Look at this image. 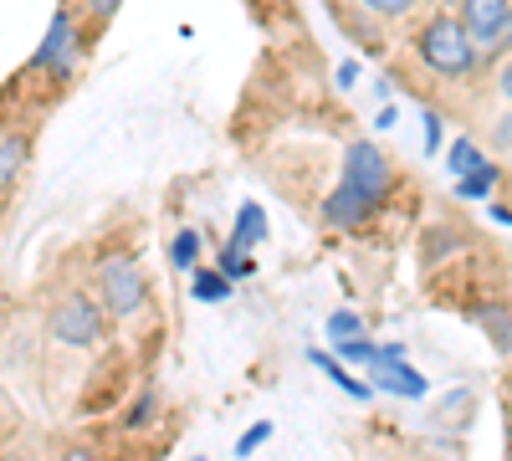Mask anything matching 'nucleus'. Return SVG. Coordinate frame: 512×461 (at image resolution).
<instances>
[{
  "label": "nucleus",
  "instance_id": "obj_6",
  "mask_svg": "<svg viewBox=\"0 0 512 461\" xmlns=\"http://www.w3.org/2000/svg\"><path fill=\"white\" fill-rule=\"evenodd\" d=\"M369 390L400 395V400H425V374L405 364V344H379V359L369 364Z\"/></svg>",
  "mask_w": 512,
  "mask_h": 461
},
{
  "label": "nucleus",
  "instance_id": "obj_34",
  "mask_svg": "<svg viewBox=\"0 0 512 461\" xmlns=\"http://www.w3.org/2000/svg\"><path fill=\"white\" fill-rule=\"evenodd\" d=\"M190 461H210V456H190Z\"/></svg>",
  "mask_w": 512,
  "mask_h": 461
},
{
  "label": "nucleus",
  "instance_id": "obj_9",
  "mask_svg": "<svg viewBox=\"0 0 512 461\" xmlns=\"http://www.w3.org/2000/svg\"><path fill=\"white\" fill-rule=\"evenodd\" d=\"M26 159H31V134H21V129L0 134V205H6V195L26 175Z\"/></svg>",
  "mask_w": 512,
  "mask_h": 461
},
{
  "label": "nucleus",
  "instance_id": "obj_7",
  "mask_svg": "<svg viewBox=\"0 0 512 461\" xmlns=\"http://www.w3.org/2000/svg\"><path fill=\"white\" fill-rule=\"evenodd\" d=\"M456 21H461L466 36H472V47L487 57L492 41L502 36V26L512 21V0H461V6H456Z\"/></svg>",
  "mask_w": 512,
  "mask_h": 461
},
{
  "label": "nucleus",
  "instance_id": "obj_10",
  "mask_svg": "<svg viewBox=\"0 0 512 461\" xmlns=\"http://www.w3.org/2000/svg\"><path fill=\"white\" fill-rule=\"evenodd\" d=\"M267 211H262V200H241V211H236V231H231V241L226 246H236V251H251V246H262L267 241Z\"/></svg>",
  "mask_w": 512,
  "mask_h": 461
},
{
  "label": "nucleus",
  "instance_id": "obj_19",
  "mask_svg": "<svg viewBox=\"0 0 512 461\" xmlns=\"http://www.w3.org/2000/svg\"><path fill=\"white\" fill-rule=\"evenodd\" d=\"M333 354H338V364H364V369H369V364L379 359V344H374L369 333H364V339H349V344H338Z\"/></svg>",
  "mask_w": 512,
  "mask_h": 461
},
{
  "label": "nucleus",
  "instance_id": "obj_17",
  "mask_svg": "<svg viewBox=\"0 0 512 461\" xmlns=\"http://www.w3.org/2000/svg\"><path fill=\"white\" fill-rule=\"evenodd\" d=\"M354 6L374 21H410L420 11V0H354Z\"/></svg>",
  "mask_w": 512,
  "mask_h": 461
},
{
  "label": "nucleus",
  "instance_id": "obj_3",
  "mask_svg": "<svg viewBox=\"0 0 512 461\" xmlns=\"http://www.w3.org/2000/svg\"><path fill=\"white\" fill-rule=\"evenodd\" d=\"M108 328L113 323H108L103 303L93 298V292H82V287L62 292V298L47 308V333L57 344H67V349H103Z\"/></svg>",
  "mask_w": 512,
  "mask_h": 461
},
{
  "label": "nucleus",
  "instance_id": "obj_13",
  "mask_svg": "<svg viewBox=\"0 0 512 461\" xmlns=\"http://www.w3.org/2000/svg\"><path fill=\"white\" fill-rule=\"evenodd\" d=\"M190 298H195V303H226V298H231V282H226L216 267H195V272H190Z\"/></svg>",
  "mask_w": 512,
  "mask_h": 461
},
{
  "label": "nucleus",
  "instance_id": "obj_23",
  "mask_svg": "<svg viewBox=\"0 0 512 461\" xmlns=\"http://www.w3.org/2000/svg\"><path fill=\"white\" fill-rule=\"evenodd\" d=\"M420 129H425V154H441V134H446V123L436 108H425L420 113Z\"/></svg>",
  "mask_w": 512,
  "mask_h": 461
},
{
  "label": "nucleus",
  "instance_id": "obj_27",
  "mask_svg": "<svg viewBox=\"0 0 512 461\" xmlns=\"http://www.w3.org/2000/svg\"><path fill=\"white\" fill-rule=\"evenodd\" d=\"M487 57H497V62H502V57H512V21L502 26V36L492 41V52H487Z\"/></svg>",
  "mask_w": 512,
  "mask_h": 461
},
{
  "label": "nucleus",
  "instance_id": "obj_8",
  "mask_svg": "<svg viewBox=\"0 0 512 461\" xmlns=\"http://www.w3.org/2000/svg\"><path fill=\"white\" fill-rule=\"evenodd\" d=\"M369 216H374V205H369L354 185H344V180H338V185L328 190V200H323V221H328L333 231H359Z\"/></svg>",
  "mask_w": 512,
  "mask_h": 461
},
{
  "label": "nucleus",
  "instance_id": "obj_20",
  "mask_svg": "<svg viewBox=\"0 0 512 461\" xmlns=\"http://www.w3.org/2000/svg\"><path fill=\"white\" fill-rule=\"evenodd\" d=\"M477 318H482V328H487V339H497V349H502V354H512V328H507L512 318H507L502 308H482Z\"/></svg>",
  "mask_w": 512,
  "mask_h": 461
},
{
  "label": "nucleus",
  "instance_id": "obj_31",
  "mask_svg": "<svg viewBox=\"0 0 512 461\" xmlns=\"http://www.w3.org/2000/svg\"><path fill=\"white\" fill-rule=\"evenodd\" d=\"M492 221H502V226H512V211H502V205H492Z\"/></svg>",
  "mask_w": 512,
  "mask_h": 461
},
{
  "label": "nucleus",
  "instance_id": "obj_1",
  "mask_svg": "<svg viewBox=\"0 0 512 461\" xmlns=\"http://www.w3.org/2000/svg\"><path fill=\"white\" fill-rule=\"evenodd\" d=\"M415 57L425 62V72H436L441 82H466V77H477L482 62H487L451 11H436V16H425L415 26Z\"/></svg>",
  "mask_w": 512,
  "mask_h": 461
},
{
  "label": "nucleus",
  "instance_id": "obj_16",
  "mask_svg": "<svg viewBox=\"0 0 512 461\" xmlns=\"http://www.w3.org/2000/svg\"><path fill=\"white\" fill-rule=\"evenodd\" d=\"M369 333V323L354 313V308H338V313H328V344L338 349V344H349V339H364Z\"/></svg>",
  "mask_w": 512,
  "mask_h": 461
},
{
  "label": "nucleus",
  "instance_id": "obj_33",
  "mask_svg": "<svg viewBox=\"0 0 512 461\" xmlns=\"http://www.w3.org/2000/svg\"><path fill=\"white\" fill-rule=\"evenodd\" d=\"M0 461H36V456H0Z\"/></svg>",
  "mask_w": 512,
  "mask_h": 461
},
{
  "label": "nucleus",
  "instance_id": "obj_21",
  "mask_svg": "<svg viewBox=\"0 0 512 461\" xmlns=\"http://www.w3.org/2000/svg\"><path fill=\"white\" fill-rule=\"evenodd\" d=\"M154 415H159V395H154V390H144V395L134 400V410L123 415V431H144V426L154 421Z\"/></svg>",
  "mask_w": 512,
  "mask_h": 461
},
{
  "label": "nucleus",
  "instance_id": "obj_4",
  "mask_svg": "<svg viewBox=\"0 0 512 461\" xmlns=\"http://www.w3.org/2000/svg\"><path fill=\"white\" fill-rule=\"evenodd\" d=\"M77 57H82V21H77V6H57L41 47L31 52V72H47L57 82H67L77 72Z\"/></svg>",
  "mask_w": 512,
  "mask_h": 461
},
{
  "label": "nucleus",
  "instance_id": "obj_22",
  "mask_svg": "<svg viewBox=\"0 0 512 461\" xmlns=\"http://www.w3.org/2000/svg\"><path fill=\"white\" fill-rule=\"evenodd\" d=\"M272 431H277V426H272V421H256V426H251V431H241V441H236V446H231V451H236V456H241V461H246V456H251V451H256V446H262V441H272Z\"/></svg>",
  "mask_w": 512,
  "mask_h": 461
},
{
  "label": "nucleus",
  "instance_id": "obj_26",
  "mask_svg": "<svg viewBox=\"0 0 512 461\" xmlns=\"http://www.w3.org/2000/svg\"><path fill=\"white\" fill-rule=\"evenodd\" d=\"M497 93L512 103V57H502V62H497Z\"/></svg>",
  "mask_w": 512,
  "mask_h": 461
},
{
  "label": "nucleus",
  "instance_id": "obj_18",
  "mask_svg": "<svg viewBox=\"0 0 512 461\" xmlns=\"http://www.w3.org/2000/svg\"><path fill=\"white\" fill-rule=\"evenodd\" d=\"M216 272L236 287V282H246L251 272H256V262H251V251H236V246H221L216 251Z\"/></svg>",
  "mask_w": 512,
  "mask_h": 461
},
{
  "label": "nucleus",
  "instance_id": "obj_24",
  "mask_svg": "<svg viewBox=\"0 0 512 461\" xmlns=\"http://www.w3.org/2000/svg\"><path fill=\"white\" fill-rule=\"evenodd\" d=\"M62 461H98V446L93 441H67L62 446Z\"/></svg>",
  "mask_w": 512,
  "mask_h": 461
},
{
  "label": "nucleus",
  "instance_id": "obj_15",
  "mask_svg": "<svg viewBox=\"0 0 512 461\" xmlns=\"http://www.w3.org/2000/svg\"><path fill=\"white\" fill-rule=\"evenodd\" d=\"M200 251H205V236L185 226L175 241H169V262H175L180 272H195V267H200Z\"/></svg>",
  "mask_w": 512,
  "mask_h": 461
},
{
  "label": "nucleus",
  "instance_id": "obj_32",
  "mask_svg": "<svg viewBox=\"0 0 512 461\" xmlns=\"http://www.w3.org/2000/svg\"><path fill=\"white\" fill-rule=\"evenodd\" d=\"M436 6H441V11H451V16H456V6H461V0H436Z\"/></svg>",
  "mask_w": 512,
  "mask_h": 461
},
{
  "label": "nucleus",
  "instance_id": "obj_5",
  "mask_svg": "<svg viewBox=\"0 0 512 461\" xmlns=\"http://www.w3.org/2000/svg\"><path fill=\"white\" fill-rule=\"evenodd\" d=\"M338 180L354 185V190L374 205V211L395 195V170H390V159H384V149L369 144V139H354V144L344 149V175H338Z\"/></svg>",
  "mask_w": 512,
  "mask_h": 461
},
{
  "label": "nucleus",
  "instance_id": "obj_30",
  "mask_svg": "<svg viewBox=\"0 0 512 461\" xmlns=\"http://www.w3.org/2000/svg\"><path fill=\"white\" fill-rule=\"evenodd\" d=\"M395 118H400V113H395V108H390V103H384V108H379V118H374V123H379V129H395Z\"/></svg>",
  "mask_w": 512,
  "mask_h": 461
},
{
  "label": "nucleus",
  "instance_id": "obj_11",
  "mask_svg": "<svg viewBox=\"0 0 512 461\" xmlns=\"http://www.w3.org/2000/svg\"><path fill=\"white\" fill-rule=\"evenodd\" d=\"M308 364H313L318 374H328V380L344 390V395H354V400H369V395H374V390H369L364 380H354V374L338 364V354H328V349H308Z\"/></svg>",
  "mask_w": 512,
  "mask_h": 461
},
{
  "label": "nucleus",
  "instance_id": "obj_35",
  "mask_svg": "<svg viewBox=\"0 0 512 461\" xmlns=\"http://www.w3.org/2000/svg\"><path fill=\"white\" fill-rule=\"evenodd\" d=\"M272 6H277V0H272Z\"/></svg>",
  "mask_w": 512,
  "mask_h": 461
},
{
  "label": "nucleus",
  "instance_id": "obj_14",
  "mask_svg": "<svg viewBox=\"0 0 512 461\" xmlns=\"http://www.w3.org/2000/svg\"><path fill=\"white\" fill-rule=\"evenodd\" d=\"M477 164H487V154H482L477 139H451V149H446V170H451V180H466V175L477 170Z\"/></svg>",
  "mask_w": 512,
  "mask_h": 461
},
{
  "label": "nucleus",
  "instance_id": "obj_25",
  "mask_svg": "<svg viewBox=\"0 0 512 461\" xmlns=\"http://www.w3.org/2000/svg\"><path fill=\"white\" fill-rule=\"evenodd\" d=\"M118 6H123V0H88V16H93V21H98V26H108V21H113V11H118Z\"/></svg>",
  "mask_w": 512,
  "mask_h": 461
},
{
  "label": "nucleus",
  "instance_id": "obj_36",
  "mask_svg": "<svg viewBox=\"0 0 512 461\" xmlns=\"http://www.w3.org/2000/svg\"><path fill=\"white\" fill-rule=\"evenodd\" d=\"M0 134H6V129H0Z\"/></svg>",
  "mask_w": 512,
  "mask_h": 461
},
{
  "label": "nucleus",
  "instance_id": "obj_28",
  "mask_svg": "<svg viewBox=\"0 0 512 461\" xmlns=\"http://www.w3.org/2000/svg\"><path fill=\"white\" fill-rule=\"evenodd\" d=\"M338 88H354V82H359V62H338Z\"/></svg>",
  "mask_w": 512,
  "mask_h": 461
},
{
  "label": "nucleus",
  "instance_id": "obj_29",
  "mask_svg": "<svg viewBox=\"0 0 512 461\" xmlns=\"http://www.w3.org/2000/svg\"><path fill=\"white\" fill-rule=\"evenodd\" d=\"M497 149H512V113L497 123Z\"/></svg>",
  "mask_w": 512,
  "mask_h": 461
},
{
  "label": "nucleus",
  "instance_id": "obj_2",
  "mask_svg": "<svg viewBox=\"0 0 512 461\" xmlns=\"http://www.w3.org/2000/svg\"><path fill=\"white\" fill-rule=\"evenodd\" d=\"M93 298L103 303L108 323H128V318H139L149 308V277H144V267L128 257V251H113V257L98 262Z\"/></svg>",
  "mask_w": 512,
  "mask_h": 461
},
{
  "label": "nucleus",
  "instance_id": "obj_12",
  "mask_svg": "<svg viewBox=\"0 0 512 461\" xmlns=\"http://www.w3.org/2000/svg\"><path fill=\"white\" fill-rule=\"evenodd\" d=\"M497 180H502V170L487 159V164H477L466 180H451V190H456V200H487V195L497 190Z\"/></svg>",
  "mask_w": 512,
  "mask_h": 461
}]
</instances>
